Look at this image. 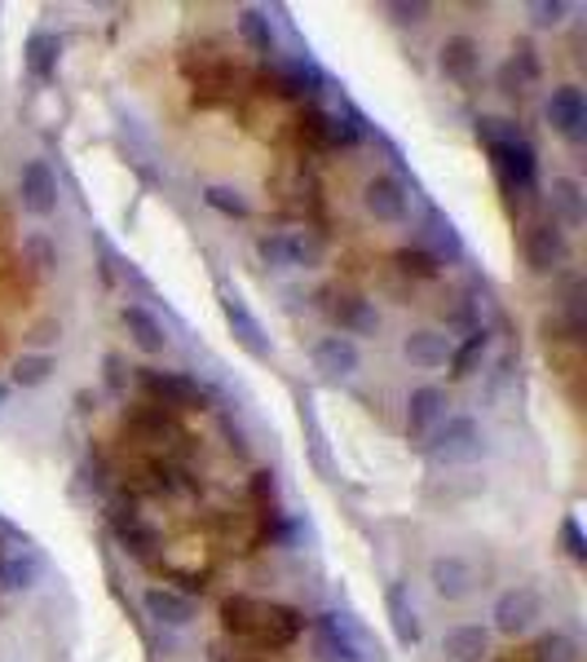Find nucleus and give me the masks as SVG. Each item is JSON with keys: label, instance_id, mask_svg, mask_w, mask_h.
I'll list each match as a JSON object with an SVG mask.
<instances>
[{"label": "nucleus", "instance_id": "nucleus-1", "mask_svg": "<svg viewBox=\"0 0 587 662\" xmlns=\"http://www.w3.org/2000/svg\"><path fill=\"white\" fill-rule=\"evenodd\" d=\"M221 627L234 631V636L260 640L269 649H282L305 631V618L296 609H282V605H265V600H252V596H230L221 605Z\"/></svg>", "mask_w": 587, "mask_h": 662}, {"label": "nucleus", "instance_id": "nucleus-2", "mask_svg": "<svg viewBox=\"0 0 587 662\" xmlns=\"http://www.w3.org/2000/svg\"><path fill=\"white\" fill-rule=\"evenodd\" d=\"M485 154H490V163H494L499 185H503L512 199L530 203V199L538 194V150H534L521 132L499 137V141H485Z\"/></svg>", "mask_w": 587, "mask_h": 662}, {"label": "nucleus", "instance_id": "nucleus-3", "mask_svg": "<svg viewBox=\"0 0 587 662\" xmlns=\"http://www.w3.org/2000/svg\"><path fill=\"white\" fill-rule=\"evenodd\" d=\"M424 455L433 468H463L485 455V428L472 415H450L437 424V433L424 441Z\"/></svg>", "mask_w": 587, "mask_h": 662}, {"label": "nucleus", "instance_id": "nucleus-4", "mask_svg": "<svg viewBox=\"0 0 587 662\" xmlns=\"http://www.w3.org/2000/svg\"><path fill=\"white\" fill-rule=\"evenodd\" d=\"M300 132L318 150H353L357 141H366V119L357 110H318V106H309L300 115Z\"/></svg>", "mask_w": 587, "mask_h": 662}, {"label": "nucleus", "instance_id": "nucleus-5", "mask_svg": "<svg viewBox=\"0 0 587 662\" xmlns=\"http://www.w3.org/2000/svg\"><path fill=\"white\" fill-rule=\"evenodd\" d=\"M216 300H221V313H225V327L234 331V340L256 357V362H269L274 357V340L265 335V322L252 313V305L234 291V287H216Z\"/></svg>", "mask_w": 587, "mask_h": 662}, {"label": "nucleus", "instance_id": "nucleus-6", "mask_svg": "<svg viewBox=\"0 0 587 662\" xmlns=\"http://www.w3.org/2000/svg\"><path fill=\"white\" fill-rule=\"evenodd\" d=\"M137 384H141L154 402H163V406H172V410H203V406H207V393L199 388V380H190V375H181V371L141 366V371H137Z\"/></svg>", "mask_w": 587, "mask_h": 662}, {"label": "nucleus", "instance_id": "nucleus-7", "mask_svg": "<svg viewBox=\"0 0 587 662\" xmlns=\"http://www.w3.org/2000/svg\"><path fill=\"white\" fill-rule=\"evenodd\" d=\"M362 207H366V216L375 225H402L410 216V190H406L402 177L380 172V177H371L362 185Z\"/></svg>", "mask_w": 587, "mask_h": 662}, {"label": "nucleus", "instance_id": "nucleus-8", "mask_svg": "<svg viewBox=\"0 0 587 662\" xmlns=\"http://www.w3.org/2000/svg\"><path fill=\"white\" fill-rule=\"evenodd\" d=\"M521 256L534 274H552L569 260V234L552 221H530L525 234H521Z\"/></svg>", "mask_w": 587, "mask_h": 662}, {"label": "nucleus", "instance_id": "nucleus-9", "mask_svg": "<svg viewBox=\"0 0 587 662\" xmlns=\"http://www.w3.org/2000/svg\"><path fill=\"white\" fill-rule=\"evenodd\" d=\"M543 115H547L552 132H561L565 141L578 146L587 137V97H583L578 84H556L547 93V102H543Z\"/></svg>", "mask_w": 587, "mask_h": 662}, {"label": "nucleus", "instance_id": "nucleus-10", "mask_svg": "<svg viewBox=\"0 0 587 662\" xmlns=\"http://www.w3.org/2000/svg\"><path fill=\"white\" fill-rule=\"evenodd\" d=\"M18 203L35 221H44V216L57 212V177H53V168L44 159H26L18 168Z\"/></svg>", "mask_w": 587, "mask_h": 662}, {"label": "nucleus", "instance_id": "nucleus-11", "mask_svg": "<svg viewBox=\"0 0 587 662\" xmlns=\"http://www.w3.org/2000/svg\"><path fill=\"white\" fill-rule=\"evenodd\" d=\"M538 618H543V596H538V587L516 583V587L499 591V600H494V627H499L503 636H525Z\"/></svg>", "mask_w": 587, "mask_h": 662}, {"label": "nucleus", "instance_id": "nucleus-12", "mask_svg": "<svg viewBox=\"0 0 587 662\" xmlns=\"http://www.w3.org/2000/svg\"><path fill=\"white\" fill-rule=\"evenodd\" d=\"M327 88V75L313 57H282L274 62V93L291 102H318Z\"/></svg>", "mask_w": 587, "mask_h": 662}, {"label": "nucleus", "instance_id": "nucleus-13", "mask_svg": "<svg viewBox=\"0 0 587 662\" xmlns=\"http://www.w3.org/2000/svg\"><path fill=\"white\" fill-rule=\"evenodd\" d=\"M309 362H313V371L322 375V380H349L357 366H362V349H357V340H349V335H318L313 344H309Z\"/></svg>", "mask_w": 587, "mask_h": 662}, {"label": "nucleus", "instance_id": "nucleus-14", "mask_svg": "<svg viewBox=\"0 0 587 662\" xmlns=\"http://www.w3.org/2000/svg\"><path fill=\"white\" fill-rule=\"evenodd\" d=\"M446 419V393L437 384H419L410 397H406V437L410 441H428L437 433V424Z\"/></svg>", "mask_w": 587, "mask_h": 662}, {"label": "nucleus", "instance_id": "nucleus-15", "mask_svg": "<svg viewBox=\"0 0 587 662\" xmlns=\"http://www.w3.org/2000/svg\"><path fill=\"white\" fill-rule=\"evenodd\" d=\"M141 609H146V618L154 627H168V631H181V627H190L199 618L194 600L181 596V591H172V587H146L141 591Z\"/></svg>", "mask_w": 587, "mask_h": 662}, {"label": "nucleus", "instance_id": "nucleus-16", "mask_svg": "<svg viewBox=\"0 0 587 662\" xmlns=\"http://www.w3.org/2000/svg\"><path fill=\"white\" fill-rule=\"evenodd\" d=\"M428 583H433V591H437L441 600H463V596H472V587H477V569H472V560L446 552V556H433V560H428Z\"/></svg>", "mask_w": 587, "mask_h": 662}, {"label": "nucleus", "instance_id": "nucleus-17", "mask_svg": "<svg viewBox=\"0 0 587 662\" xmlns=\"http://www.w3.org/2000/svg\"><path fill=\"white\" fill-rule=\"evenodd\" d=\"M313 658L318 662H362L349 627H344V613H318L313 622Z\"/></svg>", "mask_w": 587, "mask_h": 662}, {"label": "nucleus", "instance_id": "nucleus-18", "mask_svg": "<svg viewBox=\"0 0 587 662\" xmlns=\"http://www.w3.org/2000/svg\"><path fill=\"white\" fill-rule=\"evenodd\" d=\"M256 256H260L265 269H300V265L313 260V252L305 247V238L291 234V229H265L256 238Z\"/></svg>", "mask_w": 587, "mask_h": 662}, {"label": "nucleus", "instance_id": "nucleus-19", "mask_svg": "<svg viewBox=\"0 0 587 662\" xmlns=\"http://www.w3.org/2000/svg\"><path fill=\"white\" fill-rule=\"evenodd\" d=\"M110 534H115V538H119V547H124L128 556H137V560H150V556H154V547H159V530H154V525H146V521H141V512H137L132 503L110 512Z\"/></svg>", "mask_w": 587, "mask_h": 662}, {"label": "nucleus", "instance_id": "nucleus-20", "mask_svg": "<svg viewBox=\"0 0 587 662\" xmlns=\"http://www.w3.org/2000/svg\"><path fill=\"white\" fill-rule=\"evenodd\" d=\"M547 207H552V225H561L565 234L578 229L587 221V194L578 177H552L547 185Z\"/></svg>", "mask_w": 587, "mask_h": 662}, {"label": "nucleus", "instance_id": "nucleus-21", "mask_svg": "<svg viewBox=\"0 0 587 662\" xmlns=\"http://www.w3.org/2000/svg\"><path fill=\"white\" fill-rule=\"evenodd\" d=\"M119 322H124L128 340H132L146 357H159V353L168 349V331H163V322H159L146 305H124V309H119Z\"/></svg>", "mask_w": 587, "mask_h": 662}, {"label": "nucleus", "instance_id": "nucleus-22", "mask_svg": "<svg viewBox=\"0 0 587 662\" xmlns=\"http://www.w3.org/2000/svg\"><path fill=\"white\" fill-rule=\"evenodd\" d=\"M331 318H335V327H340L335 335H349V340L380 331V309H375L371 300H362V296H349V291L331 300Z\"/></svg>", "mask_w": 587, "mask_h": 662}, {"label": "nucleus", "instance_id": "nucleus-23", "mask_svg": "<svg viewBox=\"0 0 587 662\" xmlns=\"http://www.w3.org/2000/svg\"><path fill=\"white\" fill-rule=\"evenodd\" d=\"M437 66H441L446 79L472 84L477 66H481V44H477L472 35H450V40L441 44V53H437Z\"/></svg>", "mask_w": 587, "mask_h": 662}, {"label": "nucleus", "instance_id": "nucleus-24", "mask_svg": "<svg viewBox=\"0 0 587 662\" xmlns=\"http://www.w3.org/2000/svg\"><path fill=\"white\" fill-rule=\"evenodd\" d=\"M450 340L441 335V331H428V327H419V331H410L406 340H402V357L415 366V371H437V366H446L450 362Z\"/></svg>", "mask_w": 587, "mask_h": 662}, {"label": "nucleus", "instance_id": "nucleus-25", "mask_svg": "<svg viewBox=\"0 0 587 662\" xmlns=\"http://www.w3.org/2000/svg\"><path fill=\"white\" fill-rule=\"evenodd\" d=\"M490 649V631L481 622H459L441 636V658L446 662H481Z\"/></svg>", "mask_w": 587, "mask_h": 662}, {"label": "nucleus", "instance_id": "nucleus-26", "mask_svg": "<svg viewBox=\"0 0 587 662\" xmlns=\"http://www.w3.org/2000/svg\"><path fill=\"white\" fill-rule=\"evenodd\" d=\"M384 609H388V622H393V636L402 649H415L419 644V613L406 596V583H388L384 591Z\"/></svg>", "mask_w": 587, "mask_h": 662}, {"label": "nucleus", "instance_id": "nucleus-27", "mask_svg": "<svg viewBox=\"0 0 587 662\" xmlns=\"http://www.w3.org/2000/svg\"><path fill=\"white\" fill-rule=\"evenodd\" d=\"M22 57H26V71H31L40 84H53V79H57V62H62V40H57L53 31H31Z\"/></svg>", "mask_w": 587, "mask_h": 662}, {"label": "nucleus", "instance_id": "nucleus-28", "mask_svg": "<svg viewBox=\"0 0 587 662\" xmlns=\"http://www.w3.org/2000/svg\"><path fill=\"white\" fill-rule=\"evenodd\" d=\"M238 40H243L256 57L278 62V35H274V22H269L265 9H243V13H238Z\"/></svg>", "mask_w": 587, "mask_h": 662}, {"label": "nucleus", "instance_id": "nucleus-29", "mask_svg": "<svg viewBox=\"0 0 587 662\" xmlns=\"http://www.w3.org/2000/svg\"><path fill=\"white\" fill-rule=\"evenodd\" d=\"M40 578V556L35 552H0V596L26 591Z\"/></svg>", "mask_w": 587, "mask_h": 662}, {"label": "nucleus", "instance_id": "nucleus-30", "mask_svg": "<svg viewBox=\"0 0 587 662\" xmlns=\"http://www.w3.org/2000/svg\"><path fill=\"white\" fill-rule=\"evenodd\" d=\"M199 194H203V203H207L216 216H225V221H247V216H252V203H247L243 190L230 185V181H207Z\"/></svg>", "mask_w": 587, "mask_h": 662}, {"label": "nucleus", "instance_id": "nucleus-31", "mask_svg": "<svg viewBox=\"0 0 587 662\" xmlns=\"http://www.w3.org/2000/svg\"><path fill=\"white\" fill-rule=\"evenodd\" d=\"M393 265H397L406 278H415V282H428V278H437V274H441V256H437L428 243L397 247V252H393Z\"/></svg>", "mask_w": 587, "mask_h": 662}, {"label": "nucleus", "instance_id": "nucleus-32", "mask_svg": "<svg viewBox=\"0 0 587 662\" xmlns=\"http://www.w3.org/2000/svg\"><path fill=\"white\" fill-rule=\"evenodd\" d=\"M534 79H538V57H534L530 44H516L512 57H508L503 71H499V84H503V93H521V88L534 84Z\"/></svg>", "mask_w": 587, "mask_h": 662}, {"label": "nucleus", "instance_id": "nucleus-33", "mask_svg": "<svg viewBox=\"0 0 587 662\" xmlns=\"http://www.w3.org/2000/svg\"><path fill=\"white\" fill-rule=\"evenodd\" d=\"M300 428L309 437V455H313V468L322 477H335V463H331V450H327V437H322V424H318V410L309 397H300Z\"/></svg>", "mask_w": 587, "mask_h": 662}, {"label": "nucleus", "instance_id": "nucleus-34", "mask_svg": "<svg viewBox=\"0 0 587 662\" xmlns=\"http://www.w3.org/2000/svg\"><path fill=\"white\" fill-rule=\"evenodd\" d=\"M485 349H490V331L477 327L459 349H450V375H455V380H468V375L477 371V362L485 357Z\"/></svg>", "mask_w": 587, "mask_h": 662}, {"label": "nucleus", "instance_id": "nucleus-35", "mask_svg": "<svg viewBox=\"0 0 587 662\" xmlns=\"http://www.w3.org/2000/svg\"><path fill=\"white\" fill-rule=\"evenodd\" d=\"M530 662H578V640L565 631H543L530 649Z\"/></svg>", "mask_w": 587, "mask_h": 662}, {"label": "nucleus", "instance_id": "nucleus-36", "mask_svg": "<svg viewBox=\"0 0 587 662\" xmlns=\"http://www.w3.org/2000/svg\"><path fill=\"white\" fill-rule=\"evenodd\" d=\"M53 371H57V357H49V353H22L13 362V384L18 388H40Z\"/></svg>", "mask_w": 587, "mask_h": 662}, {"label": "nucleus", "instance_id": "nucleus-37", "mask_svg": "<svg viewBox=\"0 0 587 662\" xmlns=\"http://www.w3.org/2000/svg\"><path fill=\"white\" fill-rule=\"evenodd\" d=\"M124 424L137 428V433H146V437H154V441H163V433H177L172 419L163 415V406H132V410L124 415Z\"/></svg>", "mask_w": 587, "mask_h": 662}, {"label": "nucleus", "instance_id": "nucleus-38", "mask_svg": "<svg viewBox=\"0 0 587 662\" xmlns=\"http://www.w3.org/2000/svg\"><path fill=\"white\" fill-rule=\"evenodd\" d=\"M565 13H569V4H565V0H538V4H530V26L552 31V26H561V22H565Z\"/></svg>", "mask_w": 587, "mask_h": 662}, {"label": "nucleus", "instance_id": "nucleus-39", "mask_svg": "<svg viewBox=\"0 0 587 662\" xmlns=\"http://www.w3.org/2000/svg\"><path fill=\"white\" fill-rule=\"evenodd\" d=\"M561 543H565V552H569V560H587V538H583V525H578V516L569 512L565 521H561Z\"/></svg>", "mask_w": 587, "mask_h": 662}, {"label": "nucleus", "instance_id": "nucleus-40", "mask_svg": "<svg viewBox=\"0 0 587 662\" xmlns=\"http://www.w3.org/2000/svg\"><path fill=\"white\" fill-rule=\"evenodd\" d=\"M428 225H433V238L446 247V256H459V234H455V225H450V221H441L437 212L428 216Z\"/></svg>", "mask_w": 587, "mask_h": 662}, {"label": "nucleus", "instance_id": "nucleus-41", "mask_svg": "<svg viewBox=\"0 0 587 662\" xmlns=\"http://www.w3.org/2000/svg\"><path fill=\"white\" fill-rule=\"evenodd\" d=\"M388 13L397 22H424L428 18V4H388Z\"/></svg>", "mask_w": 587, "mask_h": 662}, {"label": "nucleus", "instance_id": "nucleus-42", "mask_svg": "<svg viewBox=\"0 0 587 662\" xmlns=\"http://www.w3.org/2000/svg\"><path fill=\"white\" fill-rule=\"evenodd\" d=\"M221 662H256L252 653H234V658H221Z\"/></svg>", "mask_w": 587, "mask_h": 662}, {"label": "nucleus", "instance_id": "nucleus-43", "mask_svg": "<svg viewBox=\"0 0 587 662\" xmlns=\"http://www.w3.org/2000/svg\"><path fill=\"white\" fill-rule=\"evenodd\" d=\"M4 402H9V384H0V406H4Z\"/></svg>", "mask_w": 587, "mask_h": 662}]
</instances>
